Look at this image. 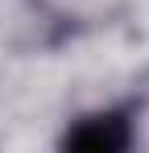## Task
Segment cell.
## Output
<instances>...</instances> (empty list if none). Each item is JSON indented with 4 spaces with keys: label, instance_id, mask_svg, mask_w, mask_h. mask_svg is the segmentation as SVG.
Wrapping results in <instances>:
<instances>
[{
    "label": "cell",
    "instance_id": "obj_1",
    "mask_svg": "<svg viewBox=\"0 0 149 153\" xmlns=\"http://www.w3.org/2000/svg\"><path fill=\"white\" fill-rule=\"evenodd\" d=\"M66 145L71 149H87V153H112L128 145V124L120 116H91L83 124L66 132Z\"/></svg>",
    "mask_w": 149,
    "mask_h": 153
}]
</instances>
